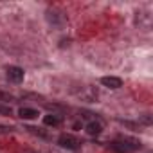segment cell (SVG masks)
<instances>
[{
	"instance_id": "6da1fadb",
	"label": "cell",
	"mask_w": 153,
	"mask_h": 153,
	"mask_svg": "<svg viewBox=\"0 0 153 153\" xmlns=\"http://www.w3.org/2000/svg\"><path fill=\"white\" fill-rule=\"evenodd\" d=\"M108 148L114 153H133L140 148V140L131 139V137H119L108 144Z\"/></svg>"
},
{
	"instance_id": "7a4b0ae2",
	"label": "cell",
	"mask_w": 153,
	"mask_h": 153,
	"mask_svg": "<svg viewBox=\"0 0 153 153\" xmlns=\"http://www.w3.org/2000/svg\"><path fill=\"white\" fill-rule=\"evenodd\" d=\"M58 144H59L61 148H65V149H72V151H78V149L81 148L79 139H78V137H74V135H70V133H61V135L58 137Z\"/></svg>"
},
{
	"instance_id": "3957f363",
	"label": "cell",
	"mask_w": 153,
	"mask_h": 153,
	"mask_svg": "<svg viewBox=\"0 0 153 153\" xmlns=\"http://www.w3.org/2000/svg\"><path fill=\"white\" fill-rule=\"evenodd\" d=\"M6 78H7L11 83L20 85V83L24 81V78H25V72H24V68H20V67L11 65V67H7V68H6Z\"/></svg>"
},
{
	"instance_id": "277c9868",
	"label": "cell",
	"mask_w": 153,
	"mask_h": 153,
	"mask_svg": "<svg viewBox=\"0 0 153 153\" xmlns=\"http://www.w3.org/2000/svg\"><path fill=\"white\" fill-rule=\"evenodd\" d=\"M101 85L106 87V88L117 90V88L123 87V79L121 78H115V76H105V78H101Z\"/></svg>"
},
{
	"instance_id": "5b68a950",
	"label": "cell",
	"mask_w": 153,
	"mask_h": 153,
	"mask_svg": "<svg viewBox=\"0 0 153 153\" xmlns=\"http://www.w3.org/2000/svg\"><path fill=\"white\" fill-rule=\"evenodd\" d=\"M85 131L88 135H99L103 131V123L99 119H90L87 124H85Z\"/></svg>"
},
{
	"instance_id": "8992f818",
	"label": "cell",
	"mask_w": 153,
	"mask_h": 153,
	"mask_svg": "<svg viewBox=\"0 0 153 153\" xmlns=\"http://www.w3.org/2000/svg\"><path fill=\"white\" fill-rule=\"evenodd\" d=\"M61 123H63V117L58 115V114H47L43 117V124L45 126H59Z\"/></svg>"
},
{
	"instance_id": "52a82bcc",
	"label": "cell",
	"mask_w": 153,
	"mask_h": 153,
	"mask_svg": "<svg viewBox=\"0 0 153 153\" xmlns=\"http://www.w3.org/2000/svg\"><path fill=\"white\" fill-rule=\"evenodd\" d=\"M18 115H20L22 119H36L40 114H38V110H34V108H27V106H24V108L18 110Z\"/></svg>"
},
{
	"instance_id": "ba28073f",
	"label": "cell",
	"mask_w": 153,
	"mask_h": 153,
	"mask_svg": "<svg viewBox=\"0 0 153 153\" xmlns=\"http://www.w3.org/2000/svg\"><path fill=\"white\" fill-rule=\"evenodd\" d=\"M0 115H4V117H6V115H11V108L0 103Z\"/></svg>"
},
{
	"instance_id": "9c48e42d",
	"label": "cell",
	"mask_w": 153,
	"mask_h": 153,
	"mask_svg": "<svg viewBox=\"0 0 153 153\" xmlns=\"http://www.w3.org/2000/svg\"><path fill=\"white\" fill-rule=\"evenodd\" d=\"M0 99H4V101H15V97L11 94H6V92H0Z\"/></svg>"
},
{
	"instance_id": "30bf717a",
	"label": "cell",
	"mask_w": 153,
	"mask_h": 153,
	"mask_svg": "<svg viewBox=\"0 0 153 153\" xmlns=\"http://www.w3.org/2000/svg\"><path fill=\"white\" fill-rule=\"evenodd\" d=\"M140 121H142V123H144V124H151V117H149V115H148V114H146V115H144V117H142V119H140Z\"/></svg>"
},
{
	"instance_id": "8fae6325",
	"label": "cell",
	"mask_w": 153,
	"mask_h": 153,
	"mask_svg": "<svg viewBox=\"0 0 153 153\" xmlns=\"http://www.w3.org/2000/svg\"><path fill=\"white\" fill-rule=\"evenodd\" d=\"M22 153H36V151H33V149H24Z\"/></svg>"
}]
</instances>
